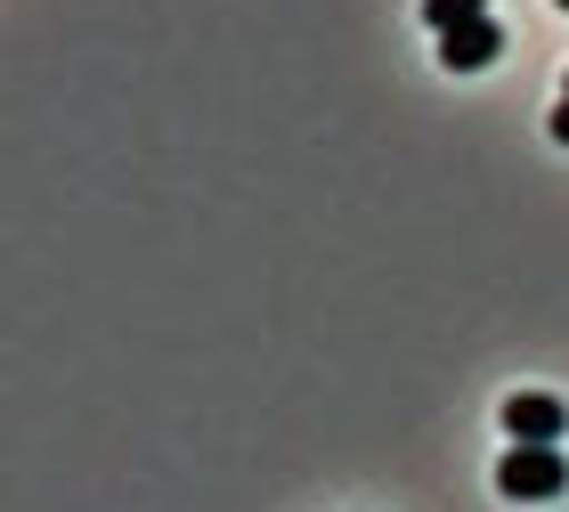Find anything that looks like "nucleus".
I'll return each mask as SVG.
<instances>
[{
	"label": "nucleus",
	"instance_id": "f257e3e1",
	"mask_svg": "<svg viewBox=\"0 0 569 512\" xmlns=\"http://www.w3.org/2000/svg\"><path fill=\"white\" fill-rule=\"evenodd\" d=\"M497 489H505L512 504H553V496L569 489V455H561V448H505Z\"/></svg>",
	"mask_w": 569,
	"mask_h": 512
},
{
	"label": "nucleus",
	"instance_id": "f03ea898",
	"mask_svg": "<svg viewBox=\"0 0 569 512\" xmlns=\"http://www.w3.org/2000/svg\"><path fill=\"white\" fill-rule=\"evenodd\" d=\"M497 423H505V448H561V431H569V406L553 391H512L497 406Z\"/></svg>",
	"mask_w": 569,
	"mask_h": 512
},
{
	"label": "nucleus",
	"instance_id": "7ed1b4c3",
	"mask_svg": "<svg viewBox=\"0 0 569 512\" xmlns=\"http://www.w3.org/2000/svg\"><path fill=\"white\" fill-rule=\"evenodd\" d=\"M497 58H505V24L497 17H472V24H456V33H439V66L448 73H480Z\"/></svg>",
	"mask_w": 569,
	"mask_h": 512
},
{
	"label": "nucleus",
	"instance_id": "20e7f679",
	"mask_svg": "<svg viewBox=\"0 0 569 512\" xmlns=\"http://www.w3.org/2000/svg\"><path fill=\"white\" fill-rule=\"evenodd\" d=\"M472 17H488V0H423L431 33H456V24H472Z\"/></svg>",
	"mask_w": 569,
	"mask_h": 512
},
{
	"label": "nucleus",
	"instance_id": "39448f33",
	"mask_svg": "<svg viewBox=\"0 0 569 512\" xmlns=\"http://www.w3.org/2000/svg\"><path fill=\"white\" fill-rule=\"evenodd\" d=\"M553 139L569 147V73H561V98H553Z\"/></svg>",
	"mask_w": 569,
	"mask_h": 512
},
{
	"label": "nucleus",
	"instance_id": "423d86ee",
	"mask_svg": "<svg viewBox=\"0 0 569 512\" xmlns=\"http://www.w3.org/2000/svg\"><path fill=\"white\" fill-rule=\"evenodd\" d=\"M553 9H569V0H553Z\"/></svg>",
	"mask_w": 569,
	"mask_h": 512
}]
</instances>
